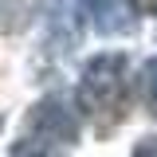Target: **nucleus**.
Here are the masks:
<instances>
[{
    "label": "nucleus",
    "mask_w": 157,
    "mask_h": 157,
    "mask_svg": "<svg viewBox=\"0 0 157 157\" xmlns=\"http://www.w3.org/2000/svg\"><path fill=\"white\" fill-rule=\"evenodd\" d=\"M75 102L82 118H90L98 130H110L126 118V55H94L78 75Z\"/></svg>",
    "instance_id": "obj_1"
},
{
    "label": "nucleus",
    "mask_w": 157,
    "mask_h": 157,
    "mask_svg": "<svg viewBox=\"0 0 157 157\" xmlns=\"http://www.w3.org/2000/svg\"><path fill=\"white\" fill-rule=\"evenodd\" d=\"M20 141L47 145V149L75 145V141H78V122H75V114H71V106H67L63 98H43L36 110H32V118H28Z\"/></svg>",
    "instance_id": "obj_2"
},
{
    "label": "nucleus",
    "mask_w": 157,
    "mask_h": 157,
    "mask_svg": "<svg viewBox=\"0 0 157 157\" xmlns=\"http://www.w3.org/2000/svg\"><path fill=\"white\" fill-rule=\"evenodd\" d=\"M78 8L102 36H122L134 28V0H78Z\"/></svg>",
    "instance_id": "obj_3"
},
{
    "label": "nucleus",
    "mask_w": 157,
    "mask_h": 157,
    "mask_svg": "<svg viewBox=\"0 0 157 157\" xmlns=\"http://www.w3.org/2000/svg\"><path fill=\"white\" fill-rule=\"evenodd\" d=\"M36 12V0H0V32H20Z\"/></svg>",
    "instance_id": "obj_4"
},
{
    "label": "nucleus",
    "mask_w": 157,
    "mask_h": 157,
    "mask_svg": "<svg viewBox=\"0 0 157 157\" xmlns=\"http://www.w3.org/2000/svg\"><path fill=\"white\" fill-rule=\"evenodd\" d=\"M141 94H145L149 114L157 118V59H149V63L141 67Z\"/></svg>",
    "instance_id": "obj_5"
},
{
    "label": "nucleus",
    "mask_w": 157,
    "mask_h": 157,
    "mask_svg": "<svg viewBox=\"0 0 157 157\" xmlns=\"http://www.w3.org/2000/svg\"><path fill=\"white\" fill-rule=\"evenodd\" d=\"M12 157H59V149H47V145H32V141H16Z\"/></svg>",
    "instance_id": "obj_6"
},
{
    "label": "nucleus",
    "mask_w": 157,
    "mask_h": 157,
    "mask_svg": "<svg viewBox=\"0 0 157 157\" xmlns=\"http://www.w3.org/2000/svg\"><path fill=\"white\" fill-rule=\"evenodd\" d=\"M134 157H157V137H141L134 145Z\"/></svg>",
    "instance_id": "obj_7"
},
{
    "label": "nucleus",
    "mask_w": 157,
    "mask_h": 157,
    "mask_svg": "<svg viewBox=\"0 0 157 157\" xmlns=\"http://www.w3.org/2000/svg\"><path fill=\"white\" fill-rule=\"evenodd\" d=\"M137 8H141V12H149V16H157V0H137Z\"/></svg>",
    "instance_id": "obj_8"
}]
</instances>
